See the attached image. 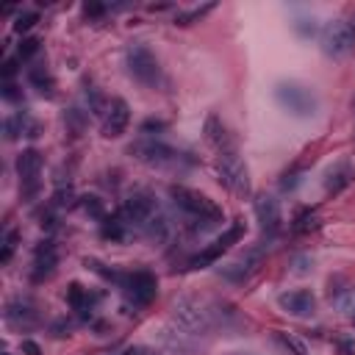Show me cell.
<instances>
[{
  "label": "cell",
  "mask_w": 355,
  "mask_h": 355,
  "mask_svg": "<svg viewBox=\"0 0 355 355\" xmlns=\"http://www.w3.org/2000/svg\"><path fill=\"white\" fill-rule=\"evenodd\" d=\"M28 80H31V86L39 94H44V97H53L55 94V80H53V75H50V69L44 64H33L28 69Z\"/></svg>",
  "instance_id": "obj_23"
},
{
  "label": "cell",
  "mask_w": 355,
  "mask_h": 355,
  "mask_svg": "<svg viewBox=\"0 0 355 355\" xmlns=\"http://www.w3.org/2000/svg\"><path fill=\"white\" fill-rule=\"evenodd\" d=\"M211 8H214V3H205V6H194V8H189V11H178V14H175V25H191V22L202 19V17H205Z\"/></svg>",
  "instance_id": "obj_28"
},
{
  "label": "cell",
  "mask_w": 355,
  "mask_h": 355,
  "mask_svg": "<svg viewBox=\"0 0 355 355\" xmlns=\"http://www.w3.org/2000/svg\"><path fill=\"white\" fill-rule=\"evenodd\" d=\"M205 141L216 150V153H225V150H236V141H233V136H230V130L225 128V122L216 116V114H211L208 119H205Z\"/></svg>",
  "instance_id": "obj_17"
},
{
  "label": "cell",
  "mask_w": 355,
  "mask_h": 355,
  "mask_svg": "<svg viewBox=\"0 0 355 355\" xmlns=\"http://www.w3.org/2000/svg\"><path fill=\"white\" fill-rule=\"evenodd\" d=\"M277 305L291 316H311L316 311V297L308 288H294V291H283L277 297Z\"/></svg>",
  "instance_id": "obj_15"
},
{
  "label": "cell",
  "mask_w": 355,
  "mask_h": 355,
  "mask_svg": "<svg viewBox=\"0 0 355 355\" xmlns=\"http://www.w3.org/2000/svg\"><path fill=\"white\" fill-rule=\"evenodd\" d=\"M119 288L125 291V297L133 302V305H150L153 300H155V294H158V280H155V275H150V272H144V269H139V272H128V275H119Z\"/></svg>",
  "instance_id": "obj_8"
},
{
  "label": "cell",
  "mask_w": 355,
  "mask_h": 355,
  "mask_svg": "<svg viewBox=\"0 0 355 355\" xmlns=\"http://www.w3.org/2000/svg\"><path fill=\"white\" fill-rule=\"evenodd\" d=\"M275 100H277V105H280L286 114H291V116H297V119H308V116H313L316 108H319L316 94H313L308 86L294 83V80L277 83V86H275Z\"/></svg>",
  "instance_id": "obj_3"
},
{
  "label": "cell",
  "mask_w": 355,
  "mask_h": 355,
  "mask_svg": "<svg viewBox=\"0 0 355 355\" xmlns=\"http://www.w3.org/2000/svg\"><path fill=\"white\" fill-rule=\"evenodd\" d=\"M3 130H6V139L8 141H14L19 136H39V122L33 116H28L25 111H17V114L6 116Z\"/></svg>",
  "instance_id": "obj_18"
},
{
  "label": "cell",
  "mask_w": 355,
  "mask_h": 355,
  "mask_svg": "<svg viewBox=\"0 0 355 355\" xmlns=\"http://www.w3.org/2000/svg\"><path fill=\"white\" fill-rule=\"evenodd\" d=\"M172 316H175L178 327L191 336H205L216 324L214 311H208V305L200 302L197 297H178L172 305Z\"/></svg>",
  "instance_id": "obj_2"
},
{
  "label": "cell",
  "mask_w": 355,
  "mask_h": 355,
  "mask_svg": "<svg viewBox=\"0 0 355 355\" xmlns=\"http://www.w3.org/2000/svg\"><path fill=\"white\" fill-rule=\"evenodd\" d=\"M100 233H103V239L125 241V239L133 233V227H130V225H128V219L116 211V214H111V216H105V219L100 222Z\"/></svg>",
  "instance_id": "obj_21"
},
{
  "label": "cell",
  "mask_w": 355,
  "mask_h": 355,
  "mask_svg": "<svg viewBox=\"0 0 355 355\" xmlns=\"http://www.w3.org/2000/svg\"><path fill=\"white\" fill-rule=\"evenodd\" d=\"M125 61H128V72L133 75V80H139L141 86L147 89H155L161 83V64L158 58L153 55V50L141 42H133L125 53Z\"/></svg>",
  "instance_id": "obj_5"
},
{
  "label": "cell",
  "mask_w": 355,
  "mask_h": 355,
  "mask_svg": "<svg viewBox=\"0 0 355 355\" xmlns=\"http://www.w3.org/2000/svg\"><path fill=\"white\" fill-rule=\"evenodd\" d=\"M3 355H11V352H3Z\"/></svg>",
  "instance_id": "obj_42"
},
{
  "label": "cell",
  "mask_w": 355,
  "mask_h": 355,
  "mask_svg": "<svg viewBox=\"0 0 355 355\" xmlns=\"http://www.w3.org/2000/svg\"><path fill=\"white\" fill-rule=\"evenodd\" d=\"M161 208H158V202H155V197L150 194V191H133L125 202H122V208H119V214L128 219V225L133 227V230H144V225L158 214Z\"/></svg>",
  "instance_id": "obj_9"
},
{
  "label": "cell",
  "mask_w": 355,
  "mask_h": 355,
  "mask_svg": "<svg viewBox=\"0 0 355 355\" xmlns=\"http://www.w3.org/2000/svg\"><path fill=\"white\" fill-rule=\"evenodd\" d=\"M294 31L302 36V39H311L316 33V19L313 17H297L294 19Z\"/></svg>",
  "instance_id": "obj_34"
},
{
  "label": "cell",
  "mask_w": 355,
  "mask_h": 355,
  "mask_svg": "<svg viewBox=\"0 0 355 355\" xmlns=\"http://www.w3.org/2000/svg\"><path fill=\"white\" fill-rule=\"evenodd\" d=\"M119 355H139V352H136V349H133V347H128V349H122V352H119Z\"/></svg>",
  "instance_id": "obj_41"
},
{
  "label": "cell",
  "mask_w": 355,
  "mask_h": 355,
  "mask_svg": "<svg viewBox=\"0 0 355 355\" xmlns=\"http://www.w3.org/2000/svg\"><path fill=\"white\" fill-rule=\"evenodd\" d=\"M319 44H322L324 55L341 58V55H347L355 47V28L347 19H330V22L322 25Z\"/></svg>",
  "instance_id": "obj_6"
},
{
  "label": "cell",
  "mask_w": 355,
  "mask_h": 355,
  "mask_svg": "<svg viewBox=\"0 0 355 355\" xmlns=\"http://www.w3.org/2000/svg\"><path fill=\"white\" fill-rule=\"evenodd\" d=\"M6 322L14 330H31L33 324H39V311L33 305V300L28 297H14L6 305Z\"/></svg>",
  "instance_id": "obj_13"
},
{
  "label": "cell",
  "mask_w": 355,
  "mask_h": 355,
  "mask_svg": "<svg viewBox=\"0 0 355 355\" xmlns=\"http://www.w3.org/2000/svg\"><path fill=\"white\" fill-rule=\"evenodd\" d=\"M36 19H39L36 11H19L17 19H14V31H17V33H25V31H31V28L36 25Z\"/></svg>",
  "instance_id": "obj_32"
},
{
  "label": "cell",
  "mask_w": 355,
  "mask_h": 355,
  "mask_svg": "<svg viewBox=\"0 0 355 355\" xmlns=\"http://www.w3.org/2000/svg\"><path fill=\"white\" fill-rule=\"evenodd\" d=\"M302 183V169H288V172H283V178H280V191H294L297 186Z\"/></svg>",
  "instance_id": "obj_33"
},
{
  "label": "cell",
  "mask_w": 355,
  "mask_h": 355,
  "mask_svg": "<svg viewBox=\"0 0 355 355\" xmlns=\"http://www.w3.org/2000/svg\"><path fill=\"white\" fill-rule=\"evenodd\" d=\"M330 302L338 308L341 316H347L349 322H355V286L352 283H333L330 280Z\"/></svg>",
  "instance_id": "obj_20"
},
{
  "label": "cell",
  "mask_w": 355,
  "mask_h": 355,
  "mask_svg": "<svg viewBox=\"0 0 355 355\" xmlns=\"http://www.w3.org/2000/svg\"><path fill=\"white\" fill-rule=\"evenodd\" d=\"M55 266H58V250L47 239V241H42L33 250V269H31V275H33V280H44V277H50L55 272Z\"/></svg>",
  "instance_id": "obj_16"
},
{
  "label": "cell",
  "mask_w": 355,
  "mask_h": 355,
  "mask_svg": "<svg viewBox=\"0 0 355 355\" xmlns=\"http://www.w3.org/2000/svg\"><path fill=\"white\" fill-rule=\"evenodd\" d=\"M169 197H172V202L183 211V216H186V227H189V233H205V230H211V227H216L219 222H222V208L211 200V197H205L202 191H197V189H189V186H172L169 189Z\"/></svg>",
  "instance_id": "obj_1"
},
{
  "label": "cell",
  "mask_w": 355,
  "mask_h": 355,
  "mask_svg": "<svg viewBox=\"0 0 355 355\" xmlns=\"http://www.w3.org/2000/svg\"><path fill=\"white\" fill-rule=\"evenodd\" d=\"M105 11H108V6H103V3H86L83 6V17L86 19H100Z\"/></svg>",
  "instance_id": "obj_38"
},
{
  "label": "cell",
  "mask_w": 355,
  "mask_h": 355,
  "mask_svg": "<svg viewBox=\"0 0 355 355\" xmlns=\"http://www.w3.org/2000/svg\"><path fill=\"white\" fill-rule=\"evenodd\" d=\"M244 233H247V225H244L241 219H236V222H233V225H230V227H227V230H225L219 239H214V241H211L205 250H200V252H197V255L189 261V269H202V266H211V263H214V261H219V258H222V255H225V252H227L233 244H239V241L244 239Z\"/></svg>",
  "instance_id": "obj_7"
},
{
  "label": "cell",
  "mask_w": 355,
  "mask_h": 355,
  "mask_svg": "<svg viewBox=\"0 0 355 355\" xmlns=\"http://www.w3.org/2000/svg\"><path fill=\"white\" fill-rule=\"evenodd\" d=\"M216 178L230 194H236V197H247L250 194V169L241 161L239 150L216 153Z\"/></svg>",
  "instance_id": "obj_4"
},
{
  "label": "cell",
  "mask_w": 355,
  "mask_h": 355,
  "mask_svg": "<svg viewBox=\"0 0 355 355\" xmlns=\"http://www.w3.org/2000/svg\"><path fill=\"white\" fill-rule=\"evenodd\" d=\"M255 216L261 222V230L266 239H275L283 227V214H280V202L272 194H255Z\"/></svg>",
  "instance_id": "obj_11"
},
{
  "label": "cell",
  "mask_w": 355,
  "mask_h": 355,
  "mask_svg": "<svg viewBox=\"0 0 355 355\" xmlns=\"http://www.w3.org/2000/svg\"><path fill=\"white\" fill-rule=\"evenodd\" d=\"M130 153L139 158V161H144V164H150V166H178V161H180V153L178 150H172L169 144H164V141H155V139H144V141H136L133 147H130Z\"/></svg>",
  "instance_id": "obj_10"
},
{
  "label": "cell",
  "mask_w": 355,
  "mask_h": 355,
  "mask_svg": "<svg viewBox=\"0 0 355 355\" xmlns=\"http://www.w3.org/2000/svg\"><path fill=\"white\" fill-rule=\"evenodd\" d=\"M336 349H338V355H355V336H338Z\"/></svg>",
  "instance_id": "obj_37"
},
{
  "label": "cell",
  "mask_w": 355,
  "mask_h": 355,
  "mask_svg": "<svg viewBox=\"0 0 355 355\" xmlns=\"http://www.w3.org/2000/svg\"><path fill=\"white\" fill-rule=\"evenodd\" d=\"M0 94H3V100H6V103H19V100H22L19 86H17V83H11V80H6V83H3V92H0Z\"/></svg>",
  "instance_id": "obj_36"
},
{
  "label": "cell",
  "mask_w": 355,
  "mask_h": 355,
  "mask_svg": "<svg viewBox=\"0 0 355 355\" xmlns=\"http://www.w3.org/2000/svg\"><path fill=\"white\" fill-rule=\"evenodd\" d=\"M17 241H19L17 230H6V233H3V250H0V263H8V261H11V255H14V250H17Z\"/></svg>",
  "instance_id": "obj_30"
},
{
  "label": "cell",
  "mask_w": 355,
  "mask_h": 355,
  "mask_svg": "<svg viewBox=\"0 0 355 355\" xmlns=\"http://www.w3.org/2000/svg\"><path fill=\"white\" fill-rule=\"evenodd\" d=\"M17 175L22 183L25 194H33L39 189V178H42V153L39 150H22L17 155Z\"/></svg>",
  "instance_id": "obj_12"
},
{
  "label": "cell",
  "mask_w": 355,
  "mask_h": 355,
  "mask_svg": "<svg viewBox=\"0 0 355 355\" xmlns=\"http://www.w3.org/2000/svg\"><path fill=\"white\" fill-rule=\"evenodd\" d=\"M67 302H69L72 311H78L83 319L92 316V302H94V297H92L89 288H83L80 283H69V288H67Z\"/></svg>",
  "instance_id": "obj_22"
},
{
  "label": "cell",
  "mask_w": 355,
  "mask_h": 355,
  "mask_svg": "<svg viewBox=\"0 0 355 355\" xmlns=\"http://www.w3.org/2000/svg\"><path fill=\"white\" fill-rule=\"evenodd\" d=\"M80 208H83L89 216L100 219V222L108 216V214H105V205H103V200H100V197H94V194H92V197H80Z\"/></svg>",
  "instance_id": "obj_29"
},
{
  "label": "cell",
  "mask_w": 355,
  "mask_h": 355,
  "mask_svg": "<svg viewBox=\"0 0 355 355\" xmlns=\"http://www.w3.org/2000/svg\"><path fill=\"white\" fill-rule=\"evenodd\" d=\"M352 180H355L352 164H349V161H338V164L330 166L327 175H324V191H327V194H338V191H344Z\"/></svg>",
  "instance_id": "obj_19"
},
{
  "label": "cell",
  "mask_w": 355,
  "mask_h": 355,
  "mask_svg": "<svg viewBox=\"0 0 355 355\" xmlns=\"http://www.w3.org/2000/svg\"><path fill=\"white\" fill-rule=\"evenodd\" d=\"M258 258H261V252H252V255H250V258H244V261L227 263V266H222V275H225L227 280H236V283H241V280H247V277H250V272L255 269Z\"/></svg>",
  "instance_id": "obj_24"
},
{
  "label": "cell",
  "mask_w": 355,
  "mask_h": 355,
  "mask_svg": "<svg viewBox=\"0 0 355 355\" xmlns=\"http://www.w3.org/2000/svg\"><path fill=\"white\" fill-rule=\"evenodd\" d=\"M275 341L288 352V355H308V347L302 338H297L294 333H286V330H275Z\"/></svg>",
  "instance_id": "obj_25"
},
{
  "label": "cell",
  "mask_w": 355,
  "mask_h": 355,
  "mask_svg": "<svg viewBox=\"0 0 355 355\" xmlns=\"http://www.w3.org/2000/svg\"><path fill=\"white\" fill-rule=\"evenodd\" d=\"M291 227H294L297 233H311V230H316V227H319V214H316V211H311V208H302V211H297V216H294Z\"/></svg>",
  "instance_id": "obj_27"
},
{
  "label": "cell",
  "mask_w": 355,
  "mask_h": 355,
  "mask_svg": "<svg viewBox=\"0 0 355 355\" xmlns=\"http://www.w3.org/2000/svg\"><path fill=\"white\" fill-rule=\"evenodd\" d=\"M17 61H19V58H6V61H3V78H6V80L14 78V72H17Z\"/></svg>",
  "instance_id": "obj_39"
},
{
  "label": "cell",
  "mask_w": 355,
  "mask_h": 355,
  "mask_svg": "<svg viewBox=\"0 0 355 355\" xmlns=\"http://www.w3.org/2000/svg\"><path fill=\"white\" fill-rule=\"evenodd\" d=\"M64 122H67V128L72 130V136H78V133L83 130V114H80L78 108H67V114H64Z\"/></svg>",
  "instance_id": "obj_35"
},
{
  "label": "cell",
  "mask_w": 355,
  "mask_h": 355,
  "mask_svg": "<svg viewBox=\"0 0 355 355\" xmlns=\"http://www.w3.org/2000/svg\"><path fill=\"white\" fill-rule=\"evenodd\" d=\"M19 347H22V352H25V355H42V347H39L36 341H31V338H22V344H19Z\"/></svg>",
  "instance_id": "obj_40"
},
{
  "label": "cell",
  "mask_w": 355,
  "mask_h": 355,
  "mask_svg": "<svg viewBox=\"0 0 355 355\" xmlns=\"http://www.w3.org/2000/svg\"><path fill=\"white\" fill-rule=\"evenodd\" d=\"M39 39H33V36H25L22 42H19V47H17V58L19 61H28V58H33L36 53H39Z\"/></svg>",
  "instance_id": "obj_31"
},
{
  "label": "cell",
  "mask_w": 355,
  "mask_h": 355,
  "mask_svg": "<svg viewBox=\"0 0 355 355\" xmlns=\"http://www.w3.org/2000/svg\"><path fill=\"white\" fill-rule=\"evenodd\" d=\"M83 97H86V105H89V111H92V114H97V116L103 114V116H105V111H108V103H111V100H105L94 83H86Z\"/></svg>",
  "instance_id": "obj_26"
},
{
  "label": "cell",
  "mask_w": 355,
  "mask_h": 355,
  "mask_svg": "<svg viewBox=\"0 0 355 355\" xmlns=\"http://www.w3.org/2000/svg\"><path fill=\"white\" fill-rule=\"evenodd\" d=\"M128 122H130V108H128V103H125L122 97H114V100L108 103L105 116H103V136H105V139L122 136L125 128H128Z\"/></svg>",
  "instance_id": "obj_14"
}]
</instances>
